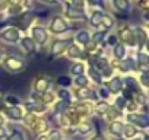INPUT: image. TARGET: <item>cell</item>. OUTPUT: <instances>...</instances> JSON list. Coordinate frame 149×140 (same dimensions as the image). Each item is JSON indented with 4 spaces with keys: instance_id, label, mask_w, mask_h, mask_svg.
I'll use <instances>...</instances> for the list:
<instances>
[{
    "instance_id": "12",
    "label": "cell",
    "mask_w": 149,
    "mask_h": 140,
    "mask_svg": "<svg viewBox=\"0 0 149 140\" xmlns=\"http://www.w3.org/2000/svg\"><path fill=\"white\" fill-rule=\"evenodd\" d=\"M114 3H116V6H117L120 10H126V8H127L126 0H114Z\"/></svg>"
},
{
    "instance_id": "27",
    "label": "cell",
    "mask_w": 149,
    "mask_h": 140,
    "mask_svg": "<svg viewBox=\"0 0 149 140\" xmlns=\"http://www.w3.org/2000/svg\"><path fill=\"white\" fill-rule=\"evenodd\" d=\"M45 2H48V3H53V2H56V0H45Z\"/></svg>"
},
{
    "instance_id": "21",
    "label": "cell",
    "mask_w": 149,
    "mask_h": 140,
    "mask_svg": "<svg viewBox=\"0 0 149 140\" xmlns=\"http://www.w3.org/2000/svg\"><path fill=\"white\" fill-rule=\"evenodd\" d=\"M102 19H105V26H107V28H110V26L113 25V22H111L110 18H104V16H102Z\"/></svg>"
},
{
    "instance_id": "14",
    "label": "cell",
    "mask_w": 149,
    "mask_h": 140,
    "mask_svg": "<svg viewBox=\"0 0 149 140\" xmlns=\"http://www.w3.org/2000/svg\"><path fill=\"white\" fill-rule=\"evenodd\" d=\"M86 83H88V80H86V78H84V76H78V79H76V85L78 86H86Z\"/></svg>"
},
{
    "instance_id": "2",
    "label": "cell",
    "mask_w": 149,
    "mask_h": 140,
    "mask_svg": "<svg viewBox=\"0 0 149 140\" xmlns=\"http://www.w3.org/2000/svg\"><path fill=\"white\" fill-rule=\"evenodd\" d=\"M32 34H34V37H35V40H37L38 42H44V41L47 40V34H45L44 28L37 26V28L32 29Z\"/></svg>"
},
{
    "instance_id": "24",
    "label": "cell",
    "mask_w": 149,
    "mask_h": 140,
    "mask_svg": "<svg viewBox=\"0 0 149 140\" xmlns=\"http://www.w3.org/2000/svg\"><path fill=\"white\" fill-rule=\"evenodd\" d=\"M91 5H101V0H89Z\"/></svg>"
},
{
    "instance_id": "16",
    "label": "cell",
    "mask_w": 149,
    "mask_h": 140,
    "mask_svg": "<svg viewBox=\"0 0 149 140\" xmlns=\"http://www.w3.org/2000/svg\"><path fill=\"white\" fill-rule=\"evenodd\" d=\"M58 83L66 86V85H69V83H70V80H69V78H64V76H61V78L58 79Z\"/></svg>"
},
{
    "instance_id": "15",
    "label": "cell",
    "mask_w": 149,
    "mask_h": 140,
    "mask_svg": "<svg viewBox=\"0 0 149 140\" xmlns=\"http://www.w3.org/2000/svg\"><path fill=\"white\" fill-rule=\"evenodd\" d=\"M111 131H113V133H116V134H121V124H118V123L113 124V128H111Z\"/></svg>"
},
{
    "instance_id": "23",
    "label": "cell",
    "mask_w": 149,
    "mask_h": 140,
    "mask_svg": "<svg viewBox=\"0 0 149 140\" xmlns=\"http://www.w3.org/2000/svg\"><path fill=\"white\" fill-rule=\"evenodd\" d=\"M123 102H124V101H123L121 98H120V99H117V107H118V108H123V107H124V105H123Z\"/></svg>"
},
{
    "instance_id": "4",
    "label": "cell",
    "mask_w": 149,
    "mask_h": 140,
    "mask_svg": "<svg viewBox=\"0 0 149 140\" xmlns=\"http://www.w3.org/2000/svg\"><path fill=\"white\" fill-rule=\"evenodd\" d=\"M3 38L9 42H15V41H18V32L15 29H8L3 32Z\"/></svg>"
},
{
    "instance_id": "3",
    "label": "cell",
    "mask_w": 149,
    "mask_h": 140,
    "mask_svg": "<svg viewBox=\"0 0 149 140\" xmlns=\"http://www.w3.org/2000/svg\"><path fill=\"white\" fill-rule=\"evenodd\" d=\"M53 29H54L56 32H63V31H66V29H67V25L64 24V21H63V19L56 18V19H54V24H53Z\"/></svg>"
},
{
    "instance_id": "18",
    "label": "cell",
    "mask_w": 149,
    "mask_h": 140,
    "mask_svg": "<svg viewBox=\"0 0 149 140\" xmlns=\"http://www.w3.org/2000/svg\"><path fill=\"white\" fill-rule=\"evenodd\" d=\"M89 73H91V76H92V78H94L97 82H100V75L95 72V70H92V69H91V70H89Z\"/></svg>"
},
{
    "instance_id": "29",
    "label": "cell",
    "mask_w": 149,
    "mask_h": 140,
    "mask_svg": "<svg viewBox=\"0 0 149 140\" xmlns=\"http://www.w3.org/2000/svg\"><path fill=\"white\" fill-rule=\"evenodd\" d=\"M0 123H2V120H0Z\"/></svg>"
},
{
    "instance_id": "5",
    "label": "cell",
    "mask_w": 149,
    "mask_h": 140,
    "mask_svg": "<svg viewBox=\"0 0 149 140\" xmlns=\"http://www.w3.org/2000/svg\"><path fill=\"white\" fill-rule=\"evenodd\" d=\"M8 115H9L12 120H21L22 112H21V110H19V108L13 107V108H9V110H8Z\"/></svg>"
},
{
    "instance_id": "11",
    "label": "cell",
    "mask_w": 149,
    "mask_h": 140,
    "mask_svg": "<svg viewBox=\"0 0 149 140\" xmlns=\"http://www.w3.org/2000/svg\"><path fill=\"white\" fill-rule=\"evenodd\" d=\"M22 44H24V47L26 48V50H34V42H32V40L31 38H24L22 40Z\"/></svg>"
},
{
    "instance_id": "17",
    "label": "cell",
    "mask_w": 149,
    "mask_h": 140,
    "mask_svg": "<svg viewBox=\"0 0 149 140\" xmlns=\"http://www.w3.org/2000/svg\"><path fill=\"white\" fill-rule=\"evenodd\" d=\"M10 140H24V136H22L19 131H16V133L10 137Z\"/></svg>"
},
{
    "instance_id": "22",
    "label": "cell",
    "mask_w": 149,
    "mask_h": 140,
    "mask_svg": "<svg viewBox=\"0 0 149 140\" xmlns=\"http://www.w3.org/2000/svg\"><path fill=\"white\" fill-rule=\"evenodd\" d=\"M60 96H61V98H69V92H66V91H61V92H60Z\"/></svg>"
},
{
    "instance_id": "28",
    "label": "cell",
    "mask_w": 149,
    "mask_h": 140,
    "mask_svg": "<svg viewBox=\"0 0 149 140\" xmlns=\"http://www.w3.org/2000/svg\"><path fill=\"white\" fill-rule=\"evenodd\" d=\"M38 140H47V139H45V137H40Z\"/></svg>"
},
{
    "instance_id": "20",
    "label": "cell",
    "mask_w": 149,
    "mask_h": 140,
    "mask_svg": "<svg viewBox=\"0 0 149 140\" xmlns=\"http://www.w3.org/2000/svg\"><path fill=\"white\" fill-rule=\"evenodd\" d=\"M132 64H133V61H132V60H127V63H124V66H123L124 72H126V70H129V69L132 67Z\"/></svg>"
},
{
    "instance_id": "9",
    "label": "cell",
    "mask_w": 149,
    "mask_h": 140,
    "mask_svg": "<svg viewBox=\"0 0 149 140\" xmlns=\"http://www.w3.org/2000/svg\"><path fill=\"white\" fill-rule=\"evenodd\" d=\"M101 21H102V13H101V12H95V13L92 15V18H91V24H92L94 26L100 25Z\"/></svg>"
},
{
    "instance_id": "25",
    "label": "cell",
    "mask_w": 149,
    "mask_h": 140,
    "mask_svg": "<svg viewBox=\"0 0 149 140\" xmlns=\"http://www.w3.org/2000/svg\"><path fill=\"white\" fill-rule=\"evenodd\" d=\"M100 94H101V96H107V92H105L104 89H101V91H100Z\"/></svg>"
},
{
    "instance_id": "6",
    "label": "cell",
    "mask_w": 149,
    "mask_h": 140,
    "mask_svg": "<svg viewBox=\"0 0 149 140\" xmlns=\"http://www.w3.org/2000/svg\"><path fill=\"white\" fill-rule=\"evenodd\" d=\"M67 44H69V41H57V42H54V45H53V53H60V51H63Z\"/></svg>"
},
{
    "instance_id": "13",
    "label": "cell",
    "mask_w": 149,
    "mask_h": 140,
    "mask_svg": "<svg viewBox=\"0 0 149 140\" xmlns=\"http://www.w3.org/2000/svg\"><path fill=\"white\" fill-rule=\"evenodd\" d=\"M82 70H84V66H82V64H74L72 72H73L74 75H81V73H82Z\"/></svg>"
},
{
    "instance_id": "7",
    "label": "cell",
    "mask_w": 149,
    "mask_h": 140,
    "mask_svg": "<svg viewBox=\"0 0 149 140\" xmlns=\"http://www.w3.org/2000/svg\"><path fill=\"white\" fill-rule=\"evenodd\" d=\"M76 38H78V41H79V42H82V44H86V42L89 41V34H88L86 31H81V32H78Z\"/></svg>"
},
{
    "instance_id": "26",
    "label": "cell",
    "mask_w": 149,
    "mask_h": 140,
    "mask_svg": "<svg viewBox=\"0 0 149 140\" xmlns=\"http://www.w3.org/2000/svg\"><path fill=\"white\" fill-rule=\"evenodd\" d=\"M3 136H5V130L0 128V137H3Z\"/></svg>"
},
{
    "instance_id": "19",
    "label": "cell",
    "mask_w": 149,
    "mask_h": 140,
    "mask_svg": "<svg viewBox=\"0 0 149 140\" xmlns=\"http://www.w3.org/2000/svg\"><path fill=\"white\" fill-rule=\"evenodd\" d=\"M69 15L70 16H78V15H82V10H73V9H70L69 10Z\"/></svg>"
},
{
    "instance_id": "8",
    "label": "cell",
    "mask_w": 149,
    "mask_h": 140,
    "mask_svg": "<svg viewBox=\"0 0 149 140\" xmlns=\"http://www.w3.org/2000/svg\"><path fill=\"white\" fill-rule=\"evenodd\" d=\"M124 53H126V50H124V47H123L121 44H118V45L114 47V55H116L117 58H123V57H124Z\"/></svg>"
},
{
    "instance_id": "10",
    "label": "cell",
    "mask_w": 149,
    "mask_h": 140,
    "mask_svg": "<svg viewBox=\"0 0 149 140\" xmlns=\"http://www.w3.org/2000/svg\"><path fill=\"white\" fill-rule=\"evenodd\" d=\"M120 88H121V82H120V79H114V80H111V83H110V89H111L113 92L120 91Z\"/></svg>"
},
{
    "instance_id": "1",
    "label": "cell",
    "mask_w": 149,
    "mask_h": 140,
    "mask_svg": "<svg viewBox=\"0 0 149 140\" xmlns=\"http://www.w3.org/2000/svg\"><path fill=\"white\" fill-rule=\"evenodd\" d=\"M130 121H133L134 124H137L140 127H146L149 124V120L146 115H130Z\"/></svg>"
}]
</instances>
